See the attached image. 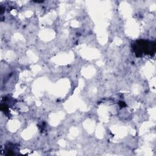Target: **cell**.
I'll list each match as a JSON object with an SVG mask.
<instances>
[{
	"instance_id": "cell-1",
	"label": "cell",
	"mask_w": 156,
	"mask_h": 156,
	"mask_svg": "<svg viewBox=\"0 0 156 156\" xmlns=\"http://www.w3.org/2000/svg\"><path fill=\"white\" fill-rule=\"evenodd\" d=\"M132 48L137 57H141L145 55L154 56L156 51V43L152 41L138 40L133 44Z\"/></svg>"
},
{
	"instance_id": "cell-2",
	"label": "cell",
	"mask_w": 156,
	"mask_h": 156,
	"mask_svg": "<svg viewBox=\"0 0 156 156\" xmlns=\"http://www.w3.org/2000/svg\"><path fill=\"white\" fill-rule=\"evenodd\" d=\"M125 104L123 102H120V107H124L125 106Z\"/></svg>"
}]
</instances>
